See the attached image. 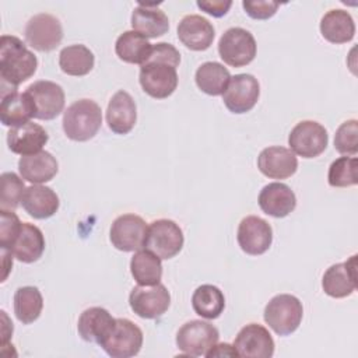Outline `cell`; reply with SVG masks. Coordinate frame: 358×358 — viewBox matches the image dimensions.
Listing matches in <instances>:
<instances>
[{
    "label": "cell",
    "instance_id": "6da1fadb",
    "mask_svg": "<svg viewBox=\"0 0 358 358\" xmlns=\"http://www.w3.org/2000/svg\"><path fill=\"white\" fill-rule=\"evenodd\" d=\"M38 67L36 56L25 43L13 35H3L0 39V78L1 87L13 90L31 78Z\"/></svg>",
    "mask_w": 358,
    "mask_h": 358
},
{
    "label": "cell",
    "instance_id": "7a4b0ae2",
    "mask_svg": "<svg viewBox=\"0 0 358 358\" xmlns=\"http://www.w3.org/2000/svg\"><path fill=\"white\" fill-rule=\"evenodd\" d=\"M102 110L92 99H78L63 113V130L73 141H88L101 129Z\"/></svg>",
    "mask_w": 358,
    "mask_h": 358
},
{
    "label": "cell",
    "instance_id": "3957f363",
    "mask_svg": "<svg viewBox=\"0 0 358 358\" xmlns=\"http://www.w3.org/2000/svg\"><path fill=\"white\" fill-rule=\"evenodd\" d=\"M264 322L278 336H289L294 333L303 316L302 302L291 294H278L273 296L264 308Z\"/></svg>",
    "mask_w": 358,
    "mask_h": 358
},
{
    "label": "cell",
    "instance_id": "277c9868",
    "mask_svg": "<svg viewBox=\"0 0 358 358\" xmlns=\"http://www.w3.org/2000/svg\"><path fill=\"white\" fill-rule=\"evenodd\" d=\"M183 232L180 227L166 218L152 221L147 228L144 248L161 260L175 257L183 248Z\"/></svg>",
    "mask_w": 358,
    "mask_h": 358
},
{
    "label": "cell",
    "instance_id": "5b68a950",
    "mask_svg": "<svg viewBox=\"0 0 358 358\" xmlns=\"http://www.w3.org/2000/svg\"><path fill=\"white\" fill-rule=\"evenodd\" d=\"M99 345L112 358H130L141 350L143 331L131 320L119 317Z\"/></svg>",
    "mask_w": 358,
    "mask_h": 358
},
{
    "label": "cell",
    "instance_id": "8992f818",
    "mask_svg": "<svg viewBox=\"0 0 358 358\" xmlns=\"http://www.w3.org/2000/svg\"><path fill=\"white\" fill-rule=\"evenodd\" d=\"M257 45L253 35L241 27L227 29L218 42L220 57L232 67H243L253 62Z\"/></svg>",
    "mask_w": 358,
    "mask_h": 358
},
{
    "label": "cell",
    "instance_id": "52a82bcc",
    "mask_svg": "<svg viewBox=\"0 0 358 358\" xmlns=\"http://www.w3.org/2000/svg\"><path fill=\"white\" fill-rule=\"evenodd\" d=\"M327 143V130L315 120L296 123L288 136L289 150L302 158L319 157L326 150Z\"/></svg>",
    "mask_w": 358,
    "mask_h": 358
},
{
    "label": "cell",
    "instance_id": "ba28073f",
    "mask_svg": "<svg viewBox=\"0 0 358 358\" xmlns=\"http://www.w3.org/2000/svg\"><path fill=\"white\" fill-rule=\"evenodd\" d=\"M218 338L220 333L214 324L204 320H190L178 330L176 345L185 355L201 357L217 344Z\"/></svg>",
    "mask_w": 358,
    "mask_h": 358
},
{
    "label": "cell",
    "instance_id": "9c48e42d",
    "mask_svg": "<svg viewBox=\"0 0 358 358\" xmlns=\"http://www.w3.org/2000/svg\"><path fill=\"white\" fill-rule=\"evenodd\" d=\"M131 310L143 319H157L162 316L171 305V294L161 282L154 285H137L129 295Z\"/></svg>",
    "mask_w": 358,
    "mask_h": 358
},
{
    "label": "cell",
    "instance_id": "30bf717a",
    "mask_svg": "<svg viewBox=\"0 0 358 358\" xmlns=\"http://www.w3.org/2000/svg\"><path fill=\"white\" fill-rule=\"evenodd\" d=\"M138 81L145 94L155 99H165L178 87L176 67L159 62H147L140 69Z\"/></svg>",
    "mask_w": 358,
    "mask_h": 358
},
{
    "label": "cell",
    "instance_id": "8fae6325",
    "mask_svg": "<svg viewBox=\"0 0 358 358\" xmlns=\"http://www.w3.org/2000/svg\"><path fill=\"white\" fill-rule=\"evenodd\" d=\"M260 96V85L252 74H235L231 77L227 90L222 94V101L227 109L232 113H246L255 108Z\"/></svg>",
    "mask_w": 358,
    "mask_h": 358
},
{
    "label": "cell",
    "instance_id": "7c38bea8",
    "mask_svg": "<svg viewBox=\"0 0 358 358\" xmlns=\"http://www.w3.org/2000/svg\"><path fill=\"white\" fill-rule=\"evenodd\" d=\"M63 28L60 21L48 13H41L29 18L25 27L27 43L39 52H50L60 45Z\"/></svg>",
    "mask_w": 358,
    "mask_h": 358
},
{
    "label": "cell",
    "instance_id": "4fadbf2b",
    "mask_svg": "<svg viewBox=\"0 0 358 358\" xmlns=\"http://www.w3.org/2000/svg\"><path fill=\"white\" fill-rule=\"evenodd\" d=\"M148 225L136 214L119 215L110 227V242L122 252H134L144 248Z\"/></svg>",
    "mask_w": 358,
    "mask_h": 358
},
{
    "label": "cell",
    "instance_id": "5bb4252c",
    "mask_svg": "<svg viewBox=\"0 0 358 358\" xmlns=\"http://www.w3.org/2000/svg\"><path fill=\"white\" fill-rule=\"evenodd\" d=\"M27 92L34 102L35 119L52 120L63 112L64 91L59 84L48 80H39L28 85Z\"/></svg>",
    "mask_w": 358,
    "mask_h": 358
},
{
    "label": "cell",
    "instance_id": "9a60e30c",
    "mask_svg": "<svg viewBox=\"0 0 358 358\" xmlns=\"http://www.w3.org/2000/svg\"><path fill=\"white\" fill-rule=\"evenodd\" d=\"M236 239L246 255L259 256L270 249L273 229L266 220L257 215H248L239 222Z\"/></svg>",
    "mask_w": 358,
    "mask_h": 358
},
{
    "label": "cell",
    "instance_id": "2e32d148",
    "mask_svg": "<svg viewBox=\"0 0 358 358\" xmlns=\"http://www.w3.org/2000/svg\"><path fill=\"white\" fill-rule=\"evenodd\" d=\"M234 348L238 357L270 358L274 354V340L264 326L249 323L236 334Z\"/></svg>",
    "mask_w": 358,
    "mask_h": 358
},
{
    "label": "cell",
    "instance_id": "e0dca14e",
    "mask_svg": "<svg viewBox=\"0 0 358 358\" xmlns=\"http://www.w3.org/2000/svg\"><path fill=\"white\" fill-rule=\"evenodd\" d=\"M322 287L331 298L350 296L357 289V255L330 266L323 274Z\"/></svg>",
    "mask_w": 358,
    "mask_h": 358
},
{
    "label": "cell",
    "instance_id": "ac0fdd59",
    "mask_svg": "<svg viewBox=\"0 0 358 358\" xmlns=\"http://www.w3.org/2000/svg\"><path fill=\"white\" fill-rule=\"evenodd\" d=\"M257 168L270 179H287L296 172L298 159L289 148L273 145L259 154Z\"/></svg>",
    "mask_w": 358,
    "mask_h": 358
},
{
    "label": "cell",
    "instance_id": "d6986e66",
    "mask_svg": "<svg viewBox=\"0 0 358 358\" xmlns=\"http://www.w3.org/2000/svg\"><path fill=\"white\" fill-rule=\"evenodd\" d=\"M214 35L213 24L199 14L185 15L178 25V38L190 50L203 52L208 49L213 45Z\"/></svg>",
    "mask_w": 358,
    "mask_h": 358
},
{
    "label": "cell",
    "instance_id": "ffe728a7",
    "mask_svg": "<svg viewBox=\"0 0 358 358\" xmlns=\"http://www.w3.org/2000/svg\"><path fill=\"white\" fill-rule=\"evenodd\" d=\"M49 136L46 130L34 122H27L24 124L11 127L7 133V145L14 154L31 155L42 151L43 145L48 143Z\"/></svg>",
    "mask_w": 358,
    "mask_h": 358
},
{
    "label": "cell",
    "instance_id": "44dd1931",
    "mask_svg": "<svg viewBox=\"0 0 358 358\" xmlns=\"http://www.w3.org/2000/svg\"><path fill=\"white\" fill-rule=\"evenodd\" d=\"M259 206L262 211L274 218H284L296 207V197L291 187L281 182L266 185L259 194Z\"/></svg>",
    "mask_w": 358,
    "mask_h": 358
},
{
    "label": "cell",
    "instance_id": "7402d4cb",
    "mask_svg": "<svg viewBox=\"0 0 358 358\" xmlns=\"http://www.w3.org/2000/svg\"><path fill=\"white\" fill-rule=\"evenodd\" d=\"M137 120V108L131 95L123 90L117 91L109 101L106 109L108 127L116 134L131 131Z\"/></svg>",
    "mask_w": 358,
    "mask_h": 358
},
{
    "label": "cell",
    "instance_id": "603a6c76",
    "mask_svg": "<svg viewBox=\"0 0 358 358\" xmlns=\"http://www.w3.org/2000/svg\"><path fill=\"white\" fill-rule=\"evenodd\" d=\"M115 317L101 306H92L85 309L77 323L80 337L88 343H96L98 345L105 340L115 324Z\"/></svg>",
    "mask_w": 358,
    "mask_h": 358
},
{
    "label": "cell",
    "instance_id": "cb8c5ba5",
    "mask_svg": "<svg viewBox=\"0 0 358 358\" xmlns=\"http://www.w3.org/2000/svg\"><path fill=\"white\" fill-rule=\"evenodd\" d=\"M133 31L138 32L144 38H158L168 32L169 20L166 14L157 8L154 3H138L131 13Z\"/></svg>",
    "mask_w": 358,
    "mask_h": 358
},
{
    "label": "cell",
    "instance_id": "d4e9b609",
    "mask_svg": "<svg viewBox=\"0 0 358 358\" xmlns=\"http://www.w3.org/2000/svg\"><path fill=\"white\" fill-rule=\"evenodd\" d=\"M18 171L22 179L34 185H41L56 176L59 165L50 152L42 150L36 154L21 157L18 161Z\"/></svg>",
    "mask_w": 358,
    "mask_h": 358
},
{
    "label": "cell",
    "instance_id": "484cf974",
    "mask_svg": "<svg viewBox=\"0 0 358 358\" xmlns=\"http://www.w3.org/2000/svg\"><path fill=\"white\" fill-rule=\"evenodd\" d=\"M35 115L34 102L29 94L10 91L1 95L0 103V120L7 127H15L29 122L31 117Z\"/></svg>",
    "mask_w": 358,
    "mask_h": 358
},
{
    "label": "cell",
    "instance_id": "4316f807",
    "mask_svg": "<svg viewBox=\"0 0 358 358\" xmlns=\"http://www.w3.org/2000/svg\"><path fill=\"white\" fill-rule=\"evenodd\" d=\"M21 204L31 217L45 220L59 210L60 201L59 196L49 186L32 185L25 189Z\"/></svg>",
    "mask_w": 358,
    "mask_h": 358
},
{
    "label": "cell",
    "instance_id": "83f0119b",
    "mask_svg": "<svg viewBox=\"0 0 358 358\" xmlns=\"http://www.w3.org/2000/svg\"><path fill=\"white\" fill-rule=\"evenodd\" d=\"M45 250V238L42 231L29 222H22L21 229L10 249L13 256L22 263L36 262Z\"/></svg>",
    "mask_w": 358,
    "mask_h": 358
},
{
    "label": "cell",
    "instance_id": "f1b7e54d",
    "mask_svg": "<svg viewBox=\"0 0 358 358\" xmlns=\"http://www.w3.org/2000/svg\"><path fill=\"white\" fill-rule=\"evenodd\" d=\"M320 34L330 43H347L355 35V22L348 11L334 8L322 17Z\"/></svg>",
    "mask_w": 358,
    "mask_h": 358
},
{
    "label": "cell",
    "instance_id": "f546056e",
    "mask_svg": "<svg viewBox=\"0 0 358 358\" xmlns=\"http://www.w3.org/2000/svg\"><path fill=\"white\" fill-rule=\"evenodd\" d=\"M152 45L136 31H126L119 35L115 43L116 56L131 64H144L151 53Z\"/></svg>",
    "mask_w": 358,
    "mask_h": 358
},
{
    "label": "cell",
    "instance_id": "4dcf8cb0",
    "mask_svg": "<svg viewBox=\"0 0 358 358\" xmlns=\"http://www.w3.org/2000/svg\"><path fill=\"white\" fill-rule=\"evenodd\" d=\"M196 84L200 91L207 95H222L231 80V74L227 67L218 62H206L197 70L194 76Z\"/></svg>",
    "mask_w": 358,
    "mask_h": 358
},
{
    "label": "cell",
    "instance_id": "1f68e13d",
    "mask_svg": "<svg viewBox=\"0 0 358 358\" xmlns=\"http://www.w3.org/2000/svg\"><path fill=\"white\" fill-rule=\"evenodd\" d=\"M94 63V53L81 43L66 46L59 53V66L62 71L69 76H85L92 70Z\"/></svg>",
    "mask_w": 358,
    "mask_h": 358
},
{
    "label": "cell",
    "instance_id": "d6a6232c",
    "mask_svg": "<svg viewBox=\"0 0 358 358\" xmlns=\"http://www.w3.org/2000/svg\"><path fill=\"white\" fill-rule=\"evenodd\" d=\"M130 271L140 285H154L162 278V263L150 250H137L130 260Z\"/></svg>",
    "mask_w": 358,
    "mask_h": 358
},
{
    "label": "cell",
    "instance_id": "836d02e7",
    "mask_svg": "<svg viewBox=\"0 0 358 358\" xmlns=\"http://www.w3.org/2000/svg\"><path fill=\"white\" fill-rule=\"evenodd\" d=\"M193 310L204 319H217L225 308L222 291L211 284H203L196 288L192 296Z\"/></svg>",
    "mask_w": 358,
    "mask_h": 358
},
{
    "label": "cell",
    "instance_id": "e575fe53",
    "mask_svg": "<svg viewBox=\"0 0 358 358\" xmlns=\"http://www.w3.org/2000/svg\"><path fill=\"white\" fill-rule=\"evenodd\" d=\"M43 298L36 287H20L14 294V313L22 324L34 323L42 312Z\"/></svg>",
    "mask_w": 358,
    "mask_h": 358
},
{
    "label": "cell",
    "instance_id": "d590c367",
    "mask_svg": "<svg viewBox=\"0 0 358 358\" xmlns=\"http://www.w3.org/2000/svg\"><path fill=\"white\" fill-rule=\"evenodd\" d=\"M358 159L355 157H340L331 162L327 173L329 185L333 187H348L358 183Z\"/></svg>",
    "mask_w": 358,
    "mask_h": 358
},
{
    "label": "cell",
    "instance_id": "8d00e7d4",
    "mask_svg": "<svg viewBox=\"0 0 358 358\" xmlns=\"http://www.w3.org/2000/svg\"><path fill=\"white\" fill-rule=\"evenodd\" d=\"M25 185L22 179L14 172L1 173V199H0V210L14 211L25 193Z\"/></svg>",
    "mask_w": 358,
    "mask_h": 358
},
{
    "label": "cell",
    "instance_id": "74e56055",
    "mask_svg": "<svg viewBox=\"0 0 358 358\" xmlns=\"http://www.w3.org/2000/svg\"><path fill=\"white\" fill-rule=\"evenodd\" d=\"M334 148L344 155L358 152V122L355 119L341 123L334 134Z\"/></svg>",
    "mask_w": 358,
    "mask_h": 358
},
{
    "label": "cell",
    "instance_id": "f35d334b",
    "mask_svg": "<svg viewBox=\"0 0 358 358\" xmlns=\"http://www.w3.org/2000/svg\"><path fill=\"white\" fill-rule=\"evenodd\" d=\"M21 224L22 222L14 211L0 210V249L10 252L21 229Z\"/></svg>",
    "mask_w": 358,
    "mask_h": 358
},
{
    "label": "cell",
    "instance_id": "ab89813d",
    "mask_svg": "<svg viewBox=\"0 0 358 358\" xmlns=\"http://www.w3.org/2000/svg\"><path fill=\"white\" fill-rule=\"evenodd\" d=\"M242 6L246 14L253 20H268L277 13L280 7L277 1L270 0H245Z\"/></svg>",
    "mask_w": 358,
    "mask_h": 358
},
{
    "label": "cell",
    "instance_id": "60d3db41",
    "mask_svg": "<svg viewBox=\"0 0 358 358\" xmlns=\"http://www.w3.org/2000/svg\"><path fill=\"white\" fill-rule=\"evenodd\" d=\"M147 62H159V63H166L173 67H178L180 63V53L173 45L166 42H159L152 45V49Z\"/></svg>",
    "mask_w": 358,
    "mask_h": 358
},
{
    "label": "cell",
    "instance_id": "b9f144b4",
    "mask_svg": "<svg viewBox=\"0 0 358 358\" xmlns=\"http://www.w3.org/2000/svg\"><path fill=\"white\" fill-rule=\"evenodd\" d=\"M232 6V1L227 0H199L197 1V7L203 11H206L207 14L213 15V17H222L228 13V10L231 8Z\"/></svg>",
    "mask_w": 358,
    "mask_h": 358
},
{
    "label": "cell",
    "instance_id": "7bdbcfd3",
    "mask_svg": "<svg viewBox=\"0 0 358 358\" xmlns=\"http://www.w3.org/2000/svg\"><path fill=\"white\" fill-rule=\"evenodd\" d=\"M206 357H238L234 345H229L228 343L222 344H214L206 354Z\"/></svg>",
    "mask_w": 358,
    "mask_h": 358
},
{
    "label": "cell",
    "instance_id": "ee69618b",
    "mask_svg": "<svg viewBox=\"0 0 358 358\" xmlns=\"http://www.w3.org/2000/svg\"><path fill=\"white\" fill-rule=\"evenodd\" d=\"M13 253L8 252V250H4L1 249V266H3V277H1V281H6L11 267H13Z\"/></svg>",
    "mask_w": 358,
    "mask_h": 358
}]
</instances>
